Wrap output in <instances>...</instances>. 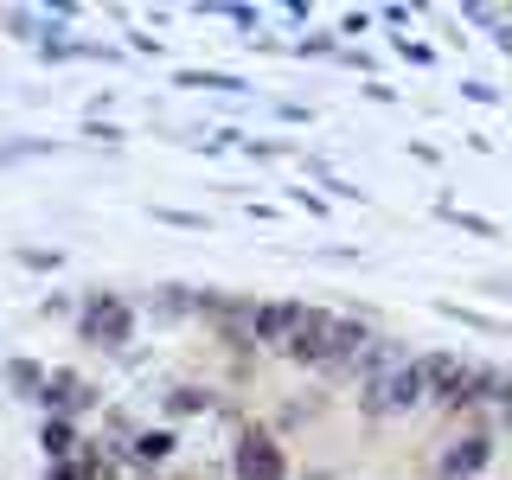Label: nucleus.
<instances>
[{"instance_id":"nucleus-1","label":"nucleus","mask_w":512,"mask_h":480,"mask_svg":"<svg viewBox=\"0 0 512 480\" xmlns=\"http://www.w3.org/2000/svg\"><path fill=\"white\" fill-rule=\"evenodd\" d=\"M71 333L84 352H103V359H122V352H135V333H141V308L135 295H122V288L96 282L77 295V314H71Z\"/></svg>"},{"instance_id":"nucleus-2","label":"nucleus","mask_w":512,"mask_h":480,"mask_svg":"<svg viewBox=\"0 0 512 480\" xmlns=\"http://www.w3.org/2000/svg\"><path fill=\"white\" fill-rule=\"evenodd\" d=\"M352 404H359V416L365 423H391V416H410V410H423L429 404V391H423V365H416V352L397 372H384V378H372V384H359L352 391Z\"/></svg>"},{"instance_id":"nucleus-3","label":"nucleus","mask_w":512,"mask_h":480,"mask_svg":"<svg viewBox=\"0 0 512 480\" xmlns=\"http://www.w3.org/2000/svg\"><path fill=\"white\" fill-rule=\"evenodd\" d=\"M103 384L96 378H84L77 372V365H52V372H45V391H39V416H64V423H84V416H103Z\"/></svg>"},{"instance_id":"nucleus-4","label":"nucleus","mask_w":512,"mask_h":480,"mask_svg":"<svg viewBox=\"0 0 512 480\" xmlns=\"http://www.w3.org/2000/svg\"><path fill=\"white\" fill-rule=\"evenodd\" d=\"M231 480H288V442L269 423H237V436H231Z\"/></svg>"},{"instance_id":"nucleus-5","label":"nucleus","mask_w":512,"mask_h":480,"mask_svg":"<svg viewBox=\"0 0 512 480\" xmlns=\"http://www.w3.org/2000/svg\"><path fill=\"white\" fill-rule=\"evenodd\" d=\"M493 455H500V436H493V423L480 416L461 436H442V455H436V468H429V480H480L493 468Z\"/></svg>"},{"instance_id":"nucleus-6","label":"nucleus","mask_w":512,"mask_h":480,"mask_svg":"<svg viewBox=\"0 0 512 480\" xmlns=\"http://www.w3.org/2000/svg\"><path fill=\"white\" fill-rule=\"evenodd\" d=\"M416 365H423V391H429V410H455L461 397H468L474 384V359H461V352H416Z\"/></svg>"},{"instance_id":"nucleus-7","label":"nucleus","mask_w":512,"mask_h":480,"mask_svg":"<svg viewBox=\"0 0 512 480\" xmlns=\"http://www.w3.org/2000/svg\"><path fill=\"white\" fill-rule=\"evenodd\" d=\"M301 314H308V301H295V295H256V314H250V346H263V352H282L288 346V333L301 327Z\"/></svg>"},{"instance_id":"nucleus-8","label":"nucleus","mask_w":512,"mask_h":480,"mask_svg":"<svg viewBox=\"0 0 512 480\" xmlns=\"http://www.w3.org/2000/svg\"><path fill=\"white\" fill-rule=\"evenodd\" d=\"M404 359H410V346L397 340V333H384V327H378L372 340H365L359 352H352V365H346L340 378L352 384V391H359V384H372V378H384V372H397V365H404Z\"/></svg>"},{"instance_id":"nucleus-9","label":"nucleus","mask_w":512,"mask_h":480,"mask_svg":"<svg viewBox=\"0 0 512 480\" xmlns=\"http://www.w3.org/2000/svg\"><path fill=\"white\" fill-rule=\"evenodd\" d=\"M218 404H224V391H218V384H205V378H180V384L160 391V416H167V429L173 423H192V416H212Z\"/></svg>"},{"instance_id":"nucleus-10","label":"nucleus","mask_w":512,"mask_h":480,"mask_svg":"<svg viewBox=\"0 0 512 480\" xmlns=\"http://www.w3.org/2000/svg\"><path fill=\"white\" fill-rule=\"evenodd\" d=\"M192 288L199 282H154L148 295H135L141 320H154V327H186L192 320Z\"/></svg>"},{"instance_id":"nucleus-11","label":"nucleus","mask_w":512,"mask_h":480,"mask_svg":"<svg viewBox=\"0 0 512 480\" xmlns=\"http://www.w3.org/2000/svg\"><path fill=\"white\" fill-rule=\"evenodd\" d=\"M45 372H52V365H45V359H32V352H13V359H0V384H7V397H13V404H39Z\"/></svg>"},{"instance_id":"nucleus-12","label":"nucleus","mask_w":512,"mask_h":480,"mask_svg":"<svg viewBox=\"0 0 512 480\" xmlns=\"http://www.w3.org/2000/svg\"><path fill=\"white\" fill-rule=\"evenodd\" d=\"M173 455H180V429H167V423L135 429V442H128V468H141V474H154L160 461H173Z\"/></svg>"},{"instance_id":"nucleus-13","label":"nucleus","mask_w":512,"mask_h":480,"mask_svg":"<svg viewBox=\"0 0 512 480\" xmlns=\"http://www.w3.org/2000/svg\"><path fill=\"white\" fill-rule=\"evenodd\" d=\"M84 442H90V429H84V423H64V416H39V448H45V468H52V461H71Z\"/></svg>"},{"instance_id":"nucleus-14","label":"nucleus","mask_w":512,"mask_h":480,"mask_svg":"<svg viewBox=\"0 0 512 480\" xmlns=\"http://www.w3.org/2000/svg\"><path fill=\"white\" fill-rule=\"evenodd\" d=\"M13 263L32 269V276H64V263H71V256L52 250V244H20V250H13Z\"/></svg>"},{"instance_id":"nucleus-15","label":"nucleus","mask_w":512,"mask_h":480,"mask_svg":"<svg viewBox=\"0 0 512 480\" xmlns=\"http://www.w3.org/2000/svg\"><path fill=\"white\" fill-rule=\"evenodd\" d=\"M173 84H180V90H231V96H244V90H250L244 77H231V71H180Z\"/></svg>"},{"instance_id":"nucleus-16","label":"nucleus","mask_w":512,"mask_h":480,"mask_svg":"<svg viewBox=\"0 0 512 480\" xmlns=\"http://www.w3.org/2000/svg\"><path fill=\"white\" fill-rule=\"evenodd\" d=\"M148 218L173 224V231H212V224H205V212H180V205H148Z\"/></svg>"},{"instance_id":"nucleus-17","label":"nucleus","mask_w":512,"mask_h":480,"mask_svg":"<svg viewBox=\"0 0 512 480\" xmlns=\"http://www.w3.org/2000/svg\"><path fill=\"white\" fill-rule=\"evenodd\" d=\"M442 218H448V224H461L468 237H500V224H493V218H480V212H461V205H442Z\"/></svg>"},{"instance_id":"nucleus-18","label":"nucleus","mask_w":512,"mask_h":480,"mask_svg":"<svg viewBox=\"0 0 512 480\" xmlns=\"http://www.w3.org/2000/svg\"><path fill=\"white\" fill-rule=\"evenodd\" d=\"M84 141H103V148H122V141H128V128H122V122H109V116H84Z\"/></svg>"},{"instance_id":"nucleus-19","label":"nucleus","mask_w":512,"mask_h":480,"mask_svg":"<svg viewBox=\"0 0 512 480\" xmlns=\"http://www.w3.org/2000/svg\"><path fill=\"white\" fill-rule=\"evenodd\" d=\"M340 52V39H333V26H320V32H308V39L295 45V58H333Z\"/></svg>"},{"instance_id":"nucleus-20","label":"nucleus","mask_w":512,"mask_h":480,"mask_svg":"<svg viewBox=\"0 0 512 480\" xmlns=\"http://www.w3.org/2000/svg\"><path fill=\"white\" fill-rule=\"evenodd\" d=\"M0 20H7L13 39H39V13H32V7H7Z\"/></svg>"},{"instance_id":"nucleus-21","label":"nucleus","mask_w":512,"mask_h":480,"mask_svg":"<svg viewBox=\"0 0 512 480\" xmlns=\"http://www.w3.org/2000/svg\"><path fill=\"white\" fill-rule=\"evenodd\" d=\"M39 314H45V320H64V314H77V295H71V288H52V295L39 301Z\"/></svg>"},{"instance_id":"nucleus-22","label":"nucleus","mask_w":512,"mask_h":480,"mask_svg":"<svg viewBox=\"0 0 512 480\" xmlns=\"http://www.w3.org/2000/svg\"><path fill=\"white\" fill-rule=\"evenodd\" d=\"M359 32H372V13L346 7V13H340V26H333V39H359Z\"/></svg>"},{"instance_id":"nucleus-23","label":"nucleus","mask_w":512,"mask_h":480,"mask_svg":"<svg viewBox=\"0 0 512 480\" xmlns=\"http://www.w3.org/2000/svg\"><path fill=\"white\" fill-rule=\"evenodd\" d=\"M333 58H340L346 71H378V58H372V52H359V45H346V52H333Z\"/></svg>"},{"instance_id":"nucleus-24","label":"nucleus","mask_w":512,"mask_h":480,"mask_svg":"<svg viewBox=\"0 0 512 480\" xmlns=\"http://www.w3.org/2000/svg\"><path fill=\"white\" fill-rule=\"evenodd\" d=\"M397 52H404L410 64H436V52H429V45H416V39H397Z\"/></svg>"},{"instance_id":"nucleus-25","label":"nucleus","mask_w":512,"mask_h":480,"mask_svg":"<svg viewBox=\"0 0 512 480\" xmlns=\"http://www.w3.org/2000/svg\"><path fill=\"white\" fill-rule=\"evenodd\" d=\"M224 20H231V26H244V32H250L256 20H263V13H256V7H224Z\"/></svg>"},{"instance_id":"nucleus-26","label":"nucleus","mask_w":512,"mask_h":480,"mask_svg":"<svg viewBox=\"0 0 512 480\" xmlns=\"http://www.w3.org/2000/svg\"><path fill=\"white\" fill-rule=\"evenodd\" d=\"M276 116H282V122H314V109H308V103H276Z\"/></svg>"},{"instance_id":"nucleus-27","label":"nucleus","mask_w":512,"mask_h":480,"mask_svg":"<svg viewBox=\"0 0 512 480\" xmlns=\"http://www.w3.org/2000/svg\"><path fill=\"white\" fill-rule=\"evenodd\" d=\"M250 154H263V160H276V154H288V141H244Z\"/></svg>"},{"instance_id":"nucleus-28","label":"nucleus","mask_w":512,"mask_h":480,"mask_svg":"<svg viewBox=\"0 0 512 480\" xmlns=\"http://www.w3.org/2000/svg\"><path fill=\"white\" fill-rule=\"evenodd\" d=\"M480 288H487V295H500V301H512V276H487Z\"/></svg>"},{"instance_id":"nucleus-29","label":"nucleus","mask_w":512,"mask_h":480,"mask_svg":"<svg viewBox=\"0 0 512 480\" xmlns=\"http://www.w3.org/2000/svg\"><path fill=\"white\" fill-rule=\"evenodd\" d=\"M301 480H340V474H333V468H308V474H301Z\"/></svg>"}]
</instances>
